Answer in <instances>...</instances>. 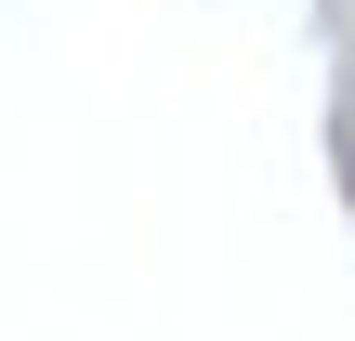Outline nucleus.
<instances>
[{"instance_id":"nucleus-1","label":"nucleus","mask_w":355,"mask_h":341,"mask_svg":"<svg viewBox=\"0 0 355 341\" xmlns=\"http://www.w3.org/2000/svg\"><path fill=\"white\" fill-rule=\"evenodd\" d=\"M343 184H355V118H343Z\"/></svg>"}]
</instances>
